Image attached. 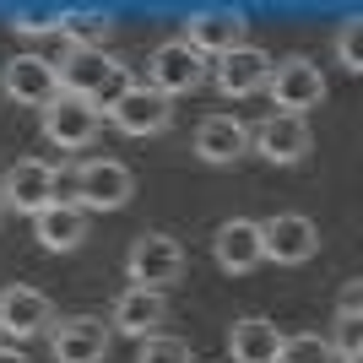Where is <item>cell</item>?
<instances>
[{
  "mask_svg": "<svg viewBox=\"0 0 363 363\" xmlns=\"http://www.w3.org/2000/svg\"><path fill=\"white\" fill-rule=\"evenodd\" d=\"M125 272H130V288H152L163 293L184 277V244L174 233H141L125 255Z\"/></svg>",
  "mask_w": 363,
  "mask_h": 363,
  "instance_id": "obj_1",
  "label": "cell"
},
{
  "mask_svg": "<svg viewBox=\"0 0 363 363\" xmlns=\"http://www.w3.org/2000/svg\"><path fill=\"white\" fill-rule=\"evenodd\" d=\"M184 44L212 65V60H223V55L250 44V22H244V11H233V6H206V11H196L184 22Z\"/></svg>",
  "mask_w": 363,
  "mask_h": 363,
  "instance_id": "obj_2",
  "label": "cell"
},
{
  "mask_svg": "<svg viewBox=\"0 0 363 363\" xmlns=\"http://www.w3.org/2000/svg\"><path fill=\"white\" fill-rule=\"evenodd\" d=\"M130 190H136V179H130V168L114 163V157H92V163H76V206L82 212H114V206H125L130 201Z\"/></svg>",
  "mask_w": 363,
  "mask_h": 363,
  "instance_id": "obj_3",
  "label": "cell"
},
{
  "mask_svg": "<svg viewBox=\"0 0 363 363\" xmlns=\"http://www.w3.org/2000/svg\"><path fill=\"white\" fill-rule=\"evenodd\" d=\"M266 92L277 98V108L282 114H309V108L325 104V71H320L315 60H303V55H293V60L272 65V82H266Z\"/></svg>",
  "mask_w": 363,
  "mask_h": 363,
  "instance_id": "obj_4",
  "label": "cell"
},
{
  "mask_svg": "<svg viewBox=\"0 0 363 363\" xmlns=\"http://www.w3.org/2000/svg\"><path fill=\"white\" fill-rule=\"evenodd\" d=\"M108 342H114V331H108V320H98V315H65V320L49 325V352H55V363H104Z\"/></svg>",
  "mask_w": 363,
  "mask_h": 363,
  "instance_id": "obj_5",
  "label": "cell"
},
{
  "mask_svg": "<svg viewBox=\"0 0 363 363\" xmlns=\"http://www.w3.org/2000/svg\"><path fill=\"white\" fill-rule=\"evenodd\" d=\"M147 71H152V92H163L168 104H174L179 92H196L201 82H206V71H212V65L201 60V55L184 44V38H168V44L152 49Z\"/></svg>",
  "mask_w": 363,
  "mask_h": 363,
  "instance_id": "obj_6",
  "label": "cell"
},
{
  "mask_svg": "<svg viewBox=\"0 0 363 363\" xmlns=\"http://www.w3.org/2000/svg\"><path fill=\"white\" fill-rule=\"evenodd\" d=\"M320 250V228L298 212H277L272 223H260V255L277 266H303Z\"/></svg>",
  "mask_w": 363,
  "mask_h": 363,
  "instance_id": "obj_7",
  "label": "cell"
},
{
  "mask_svg": "<svg viewBox=\"0 0 363 363\" xmlns=\"http://www.w3.org/2000/svg\"><path fill=\"white\" fill-rule=\"evenodd\" d=\"M0 201L22 217H38L44 206H55V168L38 163V157H22L11 163V174L0 179Z\"/></svg>",
  "mask_w": 363,
  "mask_h": 363,
  "instance_id": "obj_8",
  "label": "cell"
},
{
  "mask_svg": "<svg viewBox=\"0 0 363 363\" xmlns=\"http://www.w3.org/2000/svg\"><path fill=\"white\" fill-rule=\"evenodd\" d=\"M272 55L260 44H244V49H233V55H223V60L212 65V76H217V92L223 98H255V92H266V82H272Z\"/></svg>",
  "mask_w": 363,
  "mask_h": 363,
  "instance_id": "obj_9",
  "label": "cell"
},
{
  "mask_svg": "<svg viewBox=\"0 0 363 363\" xmlns=\"http://www.w3.org/2000/svg\"><path fill=\"white\" fill-rule=\"evenodd\" d=\"M250 147H255L266 163H303L309 147H315V136H309V120H298V114H272V120L255 125Z\"/></svg>",
  "mask_w": 363,
  "mask_h": 363,
  "instance_id": "obj_10",
  "label": "cell"
},
{
  "mask_svg": "<svg viewBox=\"0 0 363 363\" xmlns=\"http://www.w3.org/2000/svg\"><path fill=\"white\" fill-rule=\"evenodd\" d=\"M98 130H104V120H98L92 104H82V98H65V92H60V98L44 108V136L55 141V147H65V152L92 147Z\"/></svg>",
  "mask_w": 363,
  "mask_h": 363,
  "instance_id": "obj_11",
  "label": "cell"
},
{
  "mask_svg": "<svg viewBox=\"0 0 363 363\" xmlns=\"http://www.w3.org/2000/svg\"><path fill=\"white\" fill-rule=\"evenodd\" d=\"M108 125H114L120 136H163L168 125H174V104L152 87H130L120 98V108L108 114Z\"/></svg>",
  "mask_w": 363,
  "mask_h": 363,
  "instance_id": "obj_12",
  "label": "cell"
},
{
  "mask_svg": "<svg viewBox=\"0 0 363 363\" xmlns=\"http://www.w3.org/2000/svg\"><path fill=\"white\" fill-rule=\"evenodd\" d=\"M55 325V303H49V293H38V288H6L0 293V336H38V331H49Z\"/></svg>",
  "mask_w": 363,
  "mask_h": 363,
  "instance_id": "obj_13",
  "label": "cell"
},
{
  "mask_svg": "<svg viewBox=\"0 0 363 363\" xmlns=\"http://www.w3.org/2000/svg\"><path fill=\"white\" fill-rule=\"evenodd\" d=\"M33 239L44 244L49 255H65V250H76V244L92 239V223H87V212H82L76 201H55V206H44V212L33 217Z\"/></svg>",
  "mask_w": 363,
  "mask_h": 363,
  "instance_id": "obj_14",
  "label": "cell"
},
{
  "mask_svg": "<svg viewBox=\"0 0 363 363\" xmlns=\"http://www.w3.org/2000/svg\"><path fill=\"white\" fill-rule=\"evenodd\" d=\"M212 255L217 266H223L228 277H250L260 266V223H250V217H228L223 228H217V239H212Z\"/></svg>",
  "mask_w": 363,
  "mask_h": 363,
  "instance_id": "obj_15",
  "label": "cell"
},
{
  "mask_svg": "<svg viewBox=\"0 0 363 363\" xmlns=\"http://www.w3.org/2000/svg\"><path fill=\"white\" fill-rule=\"evenodd\" d=\"M0 87H6V98H11V104L49 108L55 98H60V76L49 71L44 60H33V55H16V60L6 65V76H0Z\"/></svg>",
  "mask_w": 363,
  "mask_h": 363,
  "instance_id": "obj_16",
  "label": "cell"
},
{
  "mask_svg": "<svg viewBox=\"0 0 363 363\" xmlns=\"http://www.w3.org/2000/svg\"><path fill=\"white\" fill-rule=\"evenodd\" d=\"M244 152H250V130H244L233 114H206V120L196 125V157L201 163L228 168V163H239Z\"/></svg>",
  "mask_w": 363,
  "mask_h": 363,
  "instance_id": "obj_17",
  "label": "cell"
},
{
  "mask_svg": "<svg viewBox=\"0 0 363 363\" xmlns=\"http://www.w3.org/2000/svg\"><path fill=\"white\" fill-rule=\"evenodd\" d=\"M163 293L152 288H125L120 298H114V309H108V331H125V336H141L147 342L157 325H163Z\"/></svg>",
  "mask_w": 363,
  "mask_h": 363,
  "instance_id": "obj_18",
  "label": "cell"
},
{
  "mask_svg": "<svg viewBox=\"0 0 363 363\" xmlns=\"http://www.w3.org/2000/svg\"><path fill=\"white\" fill-rule=\"evenodd\" d=\"M282 352V331H277L272 320H239L233 331H228V358L233 363H277Z\"/></svg>",
  "mask_w": 363,
  "mask_h": 363,
  "instance_id": "obj_19",
  "label": "cell"
},
{
  "mask_svg": "<svg viewBox=\"0 0 363 363\" xmlns=\"http://www.w3.org/2000/svg\"><path fill=\"white\" fill-rule=\"evenodd\" d=\"M114 65H120V60H108L104 49H76L55 76H60V92H65V98H82V104H87L92 92L104 87V76L114 71Z\"/></svg>",
  "mask_w": 363,
  "mask_h": 363,
  "instance_id": "obj_20",
  "label": "cell"
},
{
  "mask_svg": "<svg viewBox=\"0 0 363 363\" xmlns=\"http://www.w3.org/2000/svg\"><path fill=\"white\" fill-rule=\"evenodd\" d=\"M60 33L71 49H104V38L114 33V16L108 11H65Z\"/></svg>",
  "mask_w": 363,
  "mask_h": 363,
  "instance_id": "obj_21",
  "label": "cell"
},
{
  "mask_svg": "<svg viewBox=\"0 0 363 363\" xmlns=\"http://www.w3.org/2000/svg\"><path fill=\"white\" fill-rule=\"evenodd\" d=\"M60 22H65V11L60 6H22V11L11 16V28L22 33V38H49V33H60Z\"/></svg>",
  "mask_w": 363,
  "mask_h": 363,
  "instance_id": "obj_22",
  "label": "cell"
},
{
  "mask_svg": "<svg viewBox=\"0 0 363 363\" xmlns=\"http://www.w3.org/2000/svg\"><path fill=\"white\" fill-rule=\"evenodd\" d=\"M277 363H336L331 342L325 336H282V352H277Z\"/></svg>",
  "mask_w": 363,
  "mask_h": 363,
  "instance_id": "obj_23",
  "label": "cell"
},
{
  "mask_svg": "<svg viewBox=\"0 0 363 363\" xmlns=\"http://www.w3.org/2000/svg\"><path fill=\"white\" fill-rule=\"evenodd\" d=\"M130 87H136V76L125 71V65H114V71L104 76V87H98V92H92V98H87V104H92V114H98V120H108V114L120 108V98H125V92H130Z\"/></svg>",
  "mask_w": 363,
  "mask_h": 363,
  "instance_id": "obj_24",
  "label": "cell"
},
{
  "mask_svg": "<svg viewBox=\"0 0 363 363\" xmlns=\"http://www.w3.org/2000/svg\"><path fill=\"white\" fill-rule=\"evenodd\" d=\"M136 363H196V352H190L184 336H147Z\"/></svg>",
  "mask_w": 363,
  "mask_h": 363,
  "instance_id": "obj_25",
  "label": "cell"
},
{
  "mask_svg": "<svg viewBox=\"0 0 363 363\" xmlns=\"http://www.w3.org/2000/svg\"><path fill=\"white\" fill-rule=\"evenodd\" d=\"M336 55H342V71H352V76L363 71V22H342V33H336Z\"/></svg>",
  "mask_w": 363,
  "mask_h": 363,
  "instance_id": "obj_26",
  "label": "cell"
},
{
  "mask_svg": "<svg viewBox=\"0 0 363 363\" xmlns=\"http://www.w3.org/2000/svg\"><path fill=\"white\" fill-rule=\"evenodd\" d=\"M336 325H342V331H336V347L331 352H342V363H358V347H363V320H336Z\"/></svg>",
  "mask_w": 363,
  "mask_h": 363,
  "instance_id": "obj_27",
  "label": "cell"
},
{
  "mask_svg": "<svg viewBox=\"0 0 363 363\" xmlns=\"http://www.w3.org/2000/svg\"><path fill=\"white\" fill-rule=\"evenodd\" d=\"M358 309H363V282H347L336 298V320H358Z\"/></svg>",
  "mask_w": 363,
  "mask_h": 363,
  "instance_id": "obj_28",
  "label": "cell"
},
{
  "mask_svg": "<svg viewBox=\"0 0 363 363\" xmlns=\"http://www.w3.org/2000/svg\"><path fill=\"white\" fill-rule=\"evenodd\" d=\"M0 363H28V358H22L16 347H0Z\"/></svg>",
  "mask_w": 363,
  "mask_h": 363,
  "instance_id": "obj_29",
  "label": "cell"
},
{
  "mask_svg": "<svg viewBox=\"0 0 363 363\" xmlns=\"http://www.w3.org/2000/svg\"><path fill=\"white\" fill-rule=\"evenodd\" d=\"M0 223H6V201H0Z\"/></svg>",
  "mask_w": 363,
  "mask_h": 363,
  "instance_id": "obj_30",
  "label": "cell"
}]
</instances>
